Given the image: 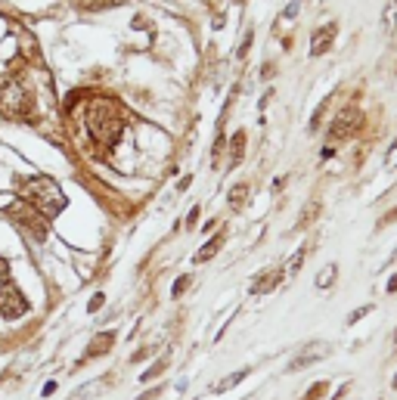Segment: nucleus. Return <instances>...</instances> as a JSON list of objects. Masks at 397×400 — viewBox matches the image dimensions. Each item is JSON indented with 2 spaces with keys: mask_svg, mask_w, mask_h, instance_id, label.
Here are the masks:
<instances>
[{
  "mask_svg": "<svg viewBox=\"0 0 397 400\" xmlns=\"http://www.w3.org/2000/svg\"><path fill=\"white\" fill-rule=\"evenodd\" d=\"M127 118L125 109H121L118 99L112 97H90L88 99V134L93 137V143L99 146H115L121 140V131H125Z\"/></svg>",
  "mask_w": 397,
  "mask_h": 400,
  "instance_id": "1",
  "label": "nucleus"
},
{
  "mask_svg": "<svg viewBox=\"0 0 397 400\" xmlns=\"http://www.w3.org/2000/svg\"><path fill=\"white\" fill-rule=\"evenodd\" d=\"M19 199H22L25 205H32V208L47 220H53L56 214L66 208V196H62L60 183L50 180L44 174L22 177V180H19Z\"/></svg>",
  "mask_w": 397,
  "mask_h": 400,
  "instance_id": "2",
  "label": "nucleus"
},
{
  "mask_svg": "<svg viewBox=\"0 0 397 400\" xmlns=\"http://www.w3.org/2000/svg\"><path fill=\"white\" fill-rule=\"evenodd\" d=\"M6 220L19 230V236L28 242V245H44L47 242V217H41L32 205H25L22 199H16L13 205H6Z\"/></svg>",
  "mask_w": 397,
  "mask_h": 400,
  "instance_id": "3",
  "label": "nucleus"
},
{
  "mask_svg": "<svg viewBox=\"0 0 397 400\" xmlns=\"http://www.w3.org/2000/svg\"><path fill=\"white\" fill-rule=\"evenodd\" d=\"M0 112L6 118H19V121H32L34 115V97L28 94V87L22 84V78H6L0 84Z\"/></svg>",
  "mask_w": 397,
  "mask_h": 400,
  "instance_id": "4",
  "label": "nucleus"
},
{
  "mask_svg": "<svg viewBox=\"0 0 397 400\" xmlns=\"http://www.w3.org/2000/svg\"><path fill=\"white\" fill-rule=\"evenodd\" d=\"M28 310H32V301L22 295V289L13 280L0 283V317L13 323V320H22Z\"/></svg>",
  "mask_w": 397,
  "mask_h": 400,
  "instance_id": "5",
  "label": "nucleus"
},
{
  "mask_svg": "<svg viewBox=\"0 0 397 400\" xmlns=\"http://www.w3.org/2000/svg\"><path fill=\"white\" fill-rule=\"evenodd\" d=\"M360 127H363V112H360L357 106H348V109H342V112H338V118L332 121V127H329V143H335V146H338V143L357 137Z\"/></svg>",
  "mask_w": 397,
  "mask_h": 400,
  "instance_id": "6",
  "label": "nucleus"
},
{
  "mask_svg": "<svg viewBox=\"0 0 397 400\" xmlns=\"http://www.w3.org/2000/svg\"><path fill=\"white\" fill-rule=\"evenodd\" d=\"M332 354V348L326 345V341H310V345H305L298 354L292 357V363L286 366V373H301V369L314 366V363L326 360V357Z\"/></svg>",
  "mask_w": 397,
  "mask_h": 400,
  "instance_id": "7",
  "label": "nucleus"
},
{
  "mask_svg": "<svg viewBox=\"0 0 397 400\" xmlns=\"http://www.w3.org/2000/svg\"><path fill=\"white\" fill-rule=\"evenodd\" d=\"M335 34H338V25L335 22H326V25H320L314 34H310V59H320V56H326L332 44H335Z\"/></svg>",
  "mask_w": 397,
  "mask_h": 400,
  "instance_id": "8",
  "label": "nucleus"
},
{
  "mask_svg": "<svg viewBox=\"0 0 397 400\" xmlns=\"http://www.w3.org/2000/svg\"><path fill=\"white\" fill-rule=\"evenodd\" d=\"M115 348V332H97L90 338V345L84 348V354H81V363H88V360H99V357H106Z\"/></svg>",
  "mask_w": 397,
  "mask_h": 400,
  "instance_id": "9",
  "label": "nucleus"
},
{
  "mask_svg": "<svg viewBox=\"0 0 397 400\" xmlns=\"http://www.w3.org/2000/svg\"><path fill=\"white\" fill-rule=\"evenodd\" d=\"M286 280V267H270L267 273L255 276V283H251V295H270L273 289H279V283Z\"/></svg>",
  "mask_w": 397,
  "mask_h": 400,
  "instance_id": "10",
  "label": "nucleus"
},
{
  "mask_svg": "<svg viewBox=\"0 0 397 400\" xmlns=\"http://www.w3.org/2000/svg\"><path fill=\"white\" fill-rule=\"evenodd\" d=\"M251 376V366H242V369H236V373H230V376H223L218 385L211 388V394H223V391H233L236 385H242L245 378Z\"/></svg>",
  "mask_w": 397,
  "mask_h": 400,
  "instance_id": "11",
  "label": "nucleus"
},
{
  "mask_svg": "<svg viewBox=\"0 0 397 400\" xmlns=\"http://www.w3.org/2000/svg\"><path fill=\"white\" fill-rule=\"evenodd\" d=\"M221 245H223V233H218V236H211V242H205V245L199 248L196 255H193V264H208L214 258V255L221 252Z\"/></svg>",
  "mask_w": 397,
  "mask_h": 400,
  "instance_id": "12",
  "label": "nucleus"
},
{
  "mask_svg": "<svg viewBox=\"0 0 397 400\" xmlns=\"http://www.w3.org/2000/svg\"><path fill=\"white\" fill-rule=\"evenodd\" d=\"M245 155V131H236L230 137V168H236Z\"/></svg>",
  "mask_w": 397,
  "mask_h": 400,
  "instance_id": "13",
  "label": "nucleus"
},
{
  "mask_svg": "<svg viewBox=\"0 0 397 400\" xmlns=\"http://www.w3.org/2000/svg\"><path fill=\"white\" fill-rule=\"evenodd\" d=\"M75 6L88 13H103V10H112V6H125V0H75Z\"/></svg>",
  "mask_w": 397,
  "mask_h": 400,
  "instance_id": "14",
  "label": "nucleus"
},
{
  "mask_svg": "<svg viewBox=\"0 0 397 400\" xmlns=\"http://www.w3.org/2000/svg\"><path fill=\"white\" fill-rule=\"evenodd\" d=\"M335 280H338V264H326V267L316 273V289L326 292V289H332V283Z\"/></svg>",
  "mask_w": 397,
  "mask_h": 400,
  "instance_id": "15",
  "label": "nucleus"
},
{
  "mask_svg": "<svg viewBox=\"0 0 397 400\" xmlns=\"http://www.w3.org/2000/svg\"><path fill=\"white\" fill-rule=\"evenodd\" d=\"M382 28H385V34H394V28H397V0H388L385 10H382Z\"/></svg>",
  "mask_w": 397,
  "mask_h": 400,
  "instance_id": "16",
  "label": "nucleus"
},
{
  "mask_svg": "<svg viewBox=\"0 0 397 400\" xmlns=\"http://www.w3.org/2000/svg\"><path fill=\"white\" fill-rule=\"evenodd\" d=\"M165 369H168V357H158V360L153 363V366H149L146 373L140 376V382H143V385H146V382H153V378H158V376L165 373Z\"/></svg>",
  "mask_w": 397,
  "mask_h": 400,
  "instance_id": "17",
  "label": "nucleus"
},
{
  "mask_svg": "<svg viewBox=\"0 0 397 400\" xmlns=\"http://www.w3.org/2000/svg\"><path fill=\"white\" fill-rule=\"evenodd\" d=\"M305 255H307V245H301L298 252H295L292 258L283 264V267H286V276H295V273H298V270H301V261H305Z\"/></svg>",
  "mask_w": 397,
  "mask_h": 400,
  "instance_id": "18",
  "label": "nucleus"
},
{
  "mask_svg": "<svg viewBox=\"0 0 397 400\" xmlns=\"http://www.w3.org/2000/svg\"><path fill=\"white\" fill-rule=\"evenodd\" d=\"M329 103H332V97H326V99H323V103H320V106H316L314 118H310V124H307V131H310V134H316V131H320V124H323V115H326Z\"/></svg>",
  "mask_w": 397,
  "mask_h": 400,
  "instance_id": "19",
  "label": "nucleus"
},
{
  "mask_svg": "<svg viewBox=\"0 0 397 400\" xmlns=\"http://www.w3.org/2000/svg\"><path fill=\"white\" fill-rule=\"evenodd\" d=\"M326 391H329V382H314L301 400H323V397H326Z\"/></svg>",
  "mask_w": 397,
  "mask_h": 400,
  "instance_id": "20",
  "label": "nucleus"
},
{
  "mask_svg": "<svg viewBox=\"0 0 397 400\" xmlns=\"http://www.w3.org/2000/svg\"><path fill=\"white\" fill-rule=\"evenodd\" d=\"M245 199H249V187H245V183L233 187V192H230V205H233V208H242Z\"/></svg>",
  "mask_w": 397,
  "mask_h": 400,
  "instance_id": "21",
  "label": "nucleus"
},
{
  "mask_svg": "<svg viewBox=\"0 0 397 400\" xmlns=\"http://www.w3.org/2000/svg\"><path fill=\"white\" fill-rule=\"evenodd\" d=\"M190 283H193V276L190 273H183V276H177L174 285H171V298H180L186 289H190Z\"/></svg>",
  "mask_w": 397,
  "mask_h": 400,
  "instance_id": "22",
  "label": "nucleus"
},
{
  "mask_svg": "<svg viewBox=\"0 0 397 400\" xmlns=\"http://www.w3.org/2000/svg\"><path fill=\"white\" fill-rule=\"evenodd\" d=\"M301 3H305V0H288V6H286L283 13H279V19H283V22H295V16H298Z\"/></svg>",
  "mask_w": 397,
  "mask_h": 400,
  "instance_id": "23",
  "label": "nucleus"
},
{
  "mask_svg": "<svg viewBox=\"0 0 397 400\" xmlns=\"http://www.w3.org/2000/svg\"><path fill=\"white\" fill-rule=\"evenodd\" d=\"M382 165H385V171H397V137L391 146L385 149V162H382Z\"/></svg>",
  "mask_w": 397,
  "mask_h": 400,
  "instance_id": "24",
  "label": "nucleus"
},
{
  "mask_svg": "<svg viewBox=\"0 0 397 400\" xmlns=\"http://www.w3.org/2000/svg\"><path fill=\"white\" fill-rule=\"evenodd\" d=\"M372 310V304H363V307H357V310H351L348 313V326H354V323H360V320L366 317V313Z\"/></svg>",
  "mask_w": 397,
  "mask_h": 400,
  "instance_id": "25",
  "label": "nucleus"
},
{
  "mask_svg": "<svg viewBox=\"0 0 397 400\" xmlns=\"http://www.w3.org/2000/svg\"><path fill=\"white\" fill-rule=\"evenodd\" d=\"M103 304H106V295H103V292H97V295H93L90 301H88V313H97Z\"/></svg>",
  "mask_w": 397,
  "mask_h": 400,
  "instance_id": "26",
  "label": "nucleus"
},
{
  "mask_svg": "<svg viewBox=\"0 0 397 400\" xmlns=\"http://www.w3.org/2000/svg\"><path fill=\"white\" fill-rule=\"evenodd\" d=\"M199 214H202V208H199V205H193L190 214H186V230H193V227L199 224Z\"/></svg>",
  "mask_w": 397,
  "mask_h": 400,
  "instance_id": "27",
  "label": "nucleus"
},
{
  "mask_svg": "<svg viewBox=\"0 0 397 400\" xmlns=\"http://www.w3.org/2000/svg\"><path fill=\"white\" fill-rule=\"evenodd\" d=\"M149 354H153V348H140V351H134V354H131V363H143Z\"/></svg>",
  "mask_w": 397,
  "mask_h": 400,
  "instance_id": "28",
  "label": "nucleus"
},
{
  "mask_svg": "<svg viewBox=\"0 0 397 400\" xmlns=\"http://www.w3.org/2000/svg\"><path fill=\"white\" fill-rule=\"evenodd\" d=\"M251 38H255V34H251V31H245V38H242V47H239V53H236V56H239V59H242L245 53H249V47H251Z\"/></svg>",
  "mask_w": 397,
  "mask_h": 400,
  "instance_id": "29",
  "label": "nucleus"
},
{
  "mask_svg": "<svg viewBox=\"0 0 397 400\" xmlns=\"http://www.w3.org/2000/svg\"><path fill=\"white\" fill-rule=\"evenodd\" d=\"M6 280H10V261L0 258V283H6Z\"/></svg>",
  "mask_w": 397,
  "mask_h": 400,
  "instance_id": "30",
  "label": "nucleus"
},
{
  "mask_svg": "<svg viewBox=\"0 0 397 400\" xmlns=\"http://www.w3.org/2000/svg\"><path fill=\"white\" fill-rule=\"evenodd\" d=\"M56 388H60V385H56V378H50V382L44 385V391H41V394H44V397H53V394H56Z\"/></svg>",
  "mask_w": 397,
  "mask_h": 400,
  "instance_id": "31",
  "label": "nucleus"
},
{
  "mask_svg": "<svg viewBox=\"0 0 397 400\" xmlns=\"http://www.w3.org/2000/svg\"><path fill=\"white\" fill-rule=\"evenodd\" d=\"M158 394H162V385H158V388H149L146 394H140V397H137V400H155Z\"/></svg>",
  "mask_w": 397,
  "mask_h": 400,
  "instance_id": "32",
  "label": "nucleus"
},
{
  "mask_svg": "<svg viewBox=\"0 0 397 400\" xmlns=\"http://www.w3.org/2000/svg\"><path fill=\"white\" fill-rule=\"evenodd\" d=\"M348 388H351V385H348V382H344V385H342V388H338V391H335V394H332V400H342L344 394H348Z\"/></svg>",
  "mask_w": 397,
  "mask_h": 400,
  "instance_id": "33",
  "label": "nucleus"
},
{
  "mask_svg": "<svg viewBox=\"0 0 397 400\" xmlns=\"http://www.w3.org/2000/svg\"><path fill=\"white\" fill-rule=\"evenodd\" d=\"M190 183H193V177H190V174H186V177H183V180H180V183H177V190H180V192H186V190H190Z\"/></svg>",
  "mask_w": 397,
  "mask_h": 400,
  "instance_id": "34",
  "label": "nucleus"
},
{
  "mask_svg": "<svg viewBox=\"0 0 397 400\" xmlns=\"http://www.w3.org/2000/svg\"><path fill=\"white\" fill-rule=\"evenodd\" d=\"M394 292H397V273L388 280V295H394Z\"/></svg>",
  "mask_w": 397,
  "mask_h": 400,
  "instance_id": "35",
  "label": "nucleus"
},
{
  "mask_svg": "<svg viewBox=\"0 0 397 400\" xmlns=\"http://www.w3.org/2000/svg\"><path fill=\"white\" fill-rule=\"evenodd\" d=\"M394 388H397V376H394Z\"/></svg>",
  "mask_w": 397,
  "mask_h": 400,
  "instance_id": "36",
  "label": "nucleus"
},
{
  "mask_svg": "<svg viewBox=\"0 0 397 400\" xmlns=\"http://www.w3.org/2000/svg\"><path fill=\"white\" fill-rule=\"evenodd\" d=\"M394 341H397V335H394Z\"/></svg>",
  "mask_w": 397,
  "mask_h": 400,
  "instance_id": "37",
  "label": "nucleus"
}]
</instances>
